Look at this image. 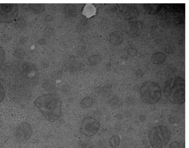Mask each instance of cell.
<instances>
[{"label": "cell", "mask_w": 189, "mask_h": 148, "mask_svg": "<svg viewBox=\"0 0 189 148\" xmlns=\"http://www.w3.org/2000/svg\"><path fill=\"white\" fill-rule=\"evenodd\" d=\"M170 148H180V145L177 141H174L170 144Z\"/></svg>", "instance_id": "18"}, {"label": "cell", "mask_w": 189, "mask_h": 148, "mask_svg": "<svg viewBox=\"0 0 189 148\" xmlns=\"http://www.w3.org/2000/svg\"><path fill=\"white\" fill-rule=\"evenodd\" d=\"M120 143V139L118 135L113 136L110 138L109 144L110 147L116 148L119 146Z\"/></svg>", "instance_id": "12"}, {"label": "cell", "mask_w": 189, "mask_h": 148, "mask_svg": "<svg viewBox=\"0 0 189 148\" xmlns=\"http://www.w3.org/2000/svg\"><path fill=\"white\" fill-rule=\"evenodd\" d=\"M5 53L4 50L0 46V66L2 65L5 59Z\"/></svg>", "instance_id": "15"}, {"label": "cell", "mask_w": 189, "mask_h": 148, "mask_svg": "<svg viewBox=\"0 0 189 148\" xmlns=\"http://www.w3.org/2000/svg\"><path fill=\"white\" fill-rule=\"evenodd\" d=\"M19 13L17 4L0 3V23L12 22L17 18Z\"/></svg>", "instance_id": "5"}, {"label": "cell", "mask_w": 189, "mask_h": 148, "mask_svg": "<svg viewBox=\"0 0 189 148\" xmlns=\"http://www.w3.org/2000/svg\"><path fill=\"white\" fill-rule=\"evenodd\" d=\"M166 56L163 53H157L152 56V63L155 64H160L165 61Z\"/></svg>", "instance_id": "10"}, {"label": "cell", "mask_w": 189, "mask_h": 148, "mask_svg": "<svg viewBox=\"0 0 189 148\" xmlns=\"http://www.w3.org/2000/svg\"><path fill=\"white\" fill-rule=\"evenodd\" d=\"M81 148H95L93 143L91 141H85L81 144Z\"/></svg>", "instance_id": "13"}, {"label": "cell", "mask_w": 189, "mask_h": 148, "mask_svg": "<svg viewBox=\"0 0 189 148\" xmlns=\"http://www.w3.org/2000/svg\"><path fill=\"white\" fill-rule=\"evenodd\" d=\"M33 133V129L31 125L26 122L20 123L16 128L15 131L16 139L22 141H27Z\"/></svg>", "instance_id": "7"}, {"label": "cell", "mask_w": 189, "mask_h": 148, "mask_svg": "<svg viewBox=\"0 0 189 148\" xmlns=\"http://www.w3.org/2000/svg\"><path fill=\"white\" fill-rule=\"evenodd\" d=\"M111 42L114 45H119L121 44L124 39V35L120 31H114L110 35Z\"/></svg>", "instance_id": "9"}, {"label": "cell", "mask_w": 189, "mask_h": 148, "mask_svg": "<svg viewBox=\"0 0 189 148\" xmlns=\"http://www.w3.org/2000/svg\"><path fill=\"white\" fill-rule=\"evenodd\" d=\"M163 93L170 102L177 105L184 104L186 100L184 80L180 77L169 79L164 86Z\"/></svg>", "instance_id": "2"}, {"label": "cell", "mask_w": 189, "mask_h": 148, "mask_svg": "<svg viewBox=\"0 0 189 148\" xmlns=\"http://www.w3.org/2000/svg\"><path fill=\"white\" fill-rule=\"evenodd\" d=\"M128 54L132 57H134L137 54V50L133 48H130L128 50Z\"/></svg>", "instance_id": "17"}, {"label": "cell", "mask_w": 189, "mask_h": 148, "mask_svg": "<svg viewBox=\"0 0 189 148\" xmlns=\"http://www.w3.org/2000/svg\"><path fill=\"white\" fill-rule=\"evenodd\" d=\"M140 97L144 103L154 105L161 99L162 91L160 86L155 82L148 81L144 82L141 86Z\"/></svg>", "instance_id": "3"}, {"label": "cell", "mask_w": 189, "mask_h": 148, "mask_svg": "<svg viewBox=\"0 0 189 148\" xmlns=\"http://www.w3.org/2000/svg\"><path fill=\"white\" fill-rule=\"evenodd\" d=\"M34 103L45 119L50 122L57 121L61 117L62 101L58 94L41 95L36 99Z\"/></svg>", "instance_id": "1"}, {"label": "cell", "mask_w": 189, "mask_h": 148, "mask_svg": "<svg viewBox=\"0 0 189 148\" xmlns=\"http://www.w3.org/2000/svg\"><path fill=\"white\" fill-rule=\"evenodd\" d=\"M127 31L129 35L133 37H138L141 33L142 24L140 22H131L128 23Z\"/></svg>", "instance_id": "8"}, {"label": "cell", "mask_w": 189, "mask_h": 148, "mask_svg": "<svg viewBox=\"0 0 189 148\" xmlns=\"http://www.w3.org/2000/svg\"><path fill=\"white\" fill-rule=\"evenodd\" d=\"M99 121L94 118L88 117L82 120L80 129L81 133L86 136L90 137L95 135L100 127Z\"/></svg>", "instance_id": "6"}, {"label": "cell", "mask_w": 189, "mask_h": 148, "mask_svg": "<svg viewBox=\"0 0 189 148\" xmlns=\"http://www.w3.org/2000/svg\"><path fill=\"white\" fill-rule=\"evenodd\" d=\"M5 96V91L3 86L0 81V104L3 101Z\"/></svg>", "instance_id": "14"}, {"label": "cell", "mask_w": 189, "mask_h": 148, "mask_svg": "<svg viewBox=\"0 0 189 148\" xmlns=\"http://www.w3.org/2000/svg\"><path fill=\"white\" fill-rule=\"evenodd\" d=\"M85 10L84 12H85V13L86 15H85L87 16H90H90L93 15H94V13L95 12H94V8L91 7H90H90H86Z\"/></svg>", "instance_id": "16"}, {"label": "cell", "mask_w": 189, "mask_h": 148, "mask_svg": "<svg viewBox=\"0 0 189 148\" xmlns=\"http://www.w3.org/2000/svg\"><path fill=\"white\" fill-rule=\"evenodd\" d=\"M171 133L167 127L159 126L151 130L148 139L151 145L153 148H162L169 141Z\"/></svg>", "instance_id": "4"}, {"label": "cell", "mask_w": 189, "mask_h": 148, "mask_svg": "<svg viewBox=\"0 0 189 148\" xmlns=\"http://www.w3.org/2000/svg\"><path fill=\"white\" fill-rule=\"evenodd\" d=\"M93 103V99L91 97H86L81 100L80 104L82 108L86 109L91 107Z\"/></svg>", "instance_id": "11"}]
</instances>
